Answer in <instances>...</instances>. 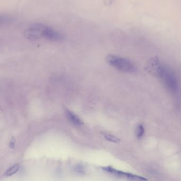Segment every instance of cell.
<instances>
[{"label": "cell", "mask_w": 181, "mask_h": 181, "mask_svg": "<svg viewBox=\"0 0 181 181\" xmlns=\"http://www.w3.org/2000/svg\"><path fill=\"white\" fill-rule=\"evenodd\" d=\"M161 79L163 83L174 98L176 99H180L181 89L178 80L175 73L169 67L164 65V70Z\"/></svg>", "instance_id": "cell-1"}, {"label": "cell", "mask_w": 181, "mask_h": 181, "mask_svg": "<svg viewBox=\"0 0 181 181\" xmlns=\"http://www.w3.org/2000/svg\"><path fill=\"white\" fill-rule=\"evenodd\" d=\"M106 62L116 69L125 73H134L136 67L131 61L117 55L109 54L106 57Z\"/></svg>", "instance_id": "cell-2"}, {"label": "cell", "mask_w": 181, "mask_h": 181, "mask_svg": "<svg viewBox=\"0 0 181 181\" xmlns=\"http://www.w3.org/2000/svg\"><path fill=\"white\" fill-rule=\"evenodd\" d=\"M145 70L151 76L161 78L164 70V65L161 63L158 57L154 56L147 61Z\"/></svg>", "instance_id": "cell-3"}, {"label": "cell", "mask_w": 181, "mask_h": 181, "mask_svg": "<svg viewBox=\"0 0 181 181\" xmlns=\"http://www.w3.org/2000/svg\"><path fill=\"white\" fill-rule=\"evenodd\" d=\"M47 25L42 23H35L29 26L24 32L26 39L30 41H36L43 37V32Z\"/></svg>", "instance_id": "cell-4"}, {"label": "cell", "mask_w": 181, "mask_h": 181, "mask_svg": "<svg viewBox=\"0 0 181 181\" xmlns=\"http://www.w3.org/2000/svg\"><path fill=\"white\" fill-rule=\"evenodd\" d=\"M102 169L104 171H105V172H108L109 173H111V174H113L116 176L127 178L130 180H133V181H147L148 180L147 178H145L143 176L134 174L131 173L119 171L112 167L111 166H107L105 167H103Z\"/></svg>", "instance_id": "cell-5"}, {"label": "cell", "mask_w": 181, "mask_h": 181, "mask_svg": "<svg viewBox=\"0 0 181 181\" xmlns=\"http://www.w3.org/2000/svg\"><path fill=\"white\" fill-rule=\"evenodd\" d=\"M43 38L51 41H58L63 39V36L59 32L46 26L43 32Z\"/></svg>", "instance_id": "cell-6"}, {"label": "cell", "mask_w": 181, "mask_h": 181, "mask_svg": "<svg viewBox=\"0 0 181 181\" xmlns=\"http://www.w3.org/2000/svg\"><path fill=\"white\" fill-rule=\"evenodd\" d=\"M65 114L67 118L72 124L77 126H81L83 124V120L73 111L67 109L65 110Z\"/></svg>", "instance_id": "cell-7"}, {"label": "cell", "mask_w": 181, "mask_h": 181, "mask_svg": "<svg viewBox=\"0 0 181 181\" xmlns=\"http://www.w3.org/2000/svg\"><path fill=\"white\" fill-rule=\"evenodd\" d=\"M101 134L103 137L105 138V139L108 140L110 142H112L114 143H118L120 142V139L114 135L111 134H108L105 132H101Z\"/></svg>", "instance_id": "cell-8"}, {"label": "cell", "mask_w": 181, "mask_h": 181, "mask_svg": "<svg viewBox=\"0 0 181 181\" xmlns=\"http://www.w3.org/2000/svg\"><path fill=\"white\" fill-rule=\"evenodd\" d=\"M19 169H20V165L19 164H14V165L10 167L9 169L6 171V176H11L16 174L17 172H18Z\"/></svg>", "instance_id": "cell-9"}, {"label": "cell", "mask_w": 181, "mask_h": 181, "mask_svg": "<svg viewBox=\"0 0 181 181\" xmlns=\"http://www.w3.org/2000/svg\"><path fill=\"white\" fill-rule=\"evenodd\" d=\"M145 134V127L142 124H139L136 130V135L138 139H141Z\"/></svg>", "instance_id": "cell-10"}, {"label": "cell", "mask_w": 181, "mask_h": 181, "mask_svg": "<svg viewBox=\"0 0 181 181\" xmlns=\"http://www.w3.org/2000/svg\"><path fill=\"white\" fill-rule=\"evenodd\" d=\"M14 144H15V140L14 138H12V140L10 142V147L11 148H13L14 147Z\"/></svg>", "instance_id": "cell-11"}]
</instances>
